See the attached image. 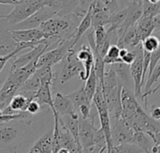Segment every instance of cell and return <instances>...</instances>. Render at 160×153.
I'll return each mask as SVG.
<instances>
[{
    "instance_id": "1",
    "label": "cell",
    "mask_w": 160,
    "mask_h": 153,
    "mask_svg": "<svg viewBox=\"0 0 160 153\" xmlns=\"http://www.w3.org/2000/svg\"><path fill=\"white\" fill-rule=\"evenodd\" d=\"M135 93L128 88L123 87L122 90V105L123 111L121 118L134 131H143L149 136L157 134L160 131V124L148 115L137 101Z\"/></svg>"
},
{
    "instance_id": "2",
    "label": "cell",
    "mask_w": 160,
    "mask_h": 153,
    "mask_svg": "<svg viewBox=\"0 0 160 153\" xmlns=\"http://www.w3.org/2000/svg\"><path fill=\"white\" fill-rule=\"evenodd\" d=\"M102 82L104 97L110 111L111 120L115 123L122 115V90L124 84L118 78L112 65H107ZM112 123V124H113Z\"/></svg>"
},
{
    "instance_id": "3",
    "label": "cell",
    "mask_w": 160,
    "mask_h": 153,
    "mask_svg": "<svg viewBox=\"0 0 160 153\" xmlns=\"http://www.w3.org/2000/svg\"><path fill=\"white\" fill-rule=\"evenodd\" d=\"M38 58L22 67L10 71L9 77L6 79L0 90V110H3L9 105L12 97L19 93L26 80L36 72L38 69Z\"/></svg>"
},
{
    "instance_id": "4",
    "label": "cell",
    "mask_w": 160,
    "mask_h": 153,
    "mask_svg": "<svg viewBox=\"0 0 160 153\" xmlns=\"http://www.w3.org/2000/svg\"><path fill=\"white\" fill-rule=\"evenodd\" d=\"M80 17L75 13L65 16H54L44 22L39 28L48 36V37H59L61 39L67 38L72 35L77 29L80 22Z\"/></svg>"
},
{
    "instance_id": "5",
    "label": "cell",
    "mask_w": 160,
    "mask_h": 153,
    "mask_svg": "<svg viewBox=\"0 0 160 153\" xmlns=\"http://www.w3.org/2000/svg\"><path fill=\"white\" fill-rule=\"evenodd\" d=\"M93 104L96 107V109L98 111V116L99 118L100 122V128L105 134L106 136V141H107V146H108V152H114V145L112 142V122H111V116H110V111L104 97L103 93V88L102 84L98 83L97 92L95 93V96L93 98Z\"/></svg>"
},
{
    "instance_id": "6",
    "label": "cell",
    "mask_w": 160,
    "mask_h": 153,
    "mask_svg": "<svg viewBox=\"0 0 160 153\" xmlns=\"http://www.w3.org/2000/svg\"><path fill=\"white\" fill-rule=\"evenodd\" d=\"M46 5V0H22L19 4L15 5L10 13L2 15L1 19L6 20L12 25H15L26 20Z\"/></svg>"
},
{
    "instance_id": "7",
    "label": "cell",
    "mask_w": 160,
    "mask_h": 153,
    "mask_svg": "<svg viewBox=\"0 0 160 153\" xmlns=\"http://www.w3.org/2000/svg\"><path fill=\"white\" fill-rule=\"evenodd\" d=\"M98 129L95 127V116L83 119L80 117V141L82 152H96V137Z\"/></svg>"
},
{
    "instance_id": "8",
    "label": "cell",
    "mask_w": 160,
    "mask_h": 153,
    "mask_svg": "<svg viewBox=\"0 0 160 153\" xmlns=\"http://www.w3.org/2000/svg\"><path fill=\"white\" fill-rule=\"evenodd\" d=\"M83 73H84L83 63L78 59L77 52L75 51V50L70 48L68 50L67 56L63 60V68L60 74L61 84H65L67 81H68L75 76H79L81 79Z\"/></svg>"
},
{
    "instance_id": "9",
    "label": "cell",
    "mask_w": 160,
    "mask_h": 153,
    "mask_svg": "<svg viewBox=\"0 0 160 153\" xmlns=\"http://www.w3.org/2000/svg\"><path fill=\"white\" fill-rule=\"evenodd\" d=\"M58 14V10L51 6H44L39 8L37 12L31 15L26 20L17 23L14 25L13 29H30V28H38L44 22L49 19L56 16Z\"/></svg>"
},
{
    "instance_id": "10",
    "label": "cell",
    "mask_w": 160,
    "mask_h": 153,
    "mask_svg": "<svg viewBox=\"0 0 160 153\" xmlns=\"http://www.w3.org/2000/svg\"><path fill=\"white\" fill-rule=\"evenodd\" d=\"M136 52V59L130 65V72L134 83V93L137 97L142 98V91L143 87L142 76H143V46L140 43L133 49Z\"/></svg>"
},
{
    "instance_id": "11",
    "label": "cell",
    "mask_w": 160,
    "mask_h": 153,
    "mask_svg": "<svg viewBox=\"0 0 160 153\" xmlns=\"http://www.w3.org/2000/svg\"><path fill=\"white\" fill-rule=\"evenodd\" d=\"M135 131L120 118L112 127V137L114 146L122 144H133Z\"/></svg>"
},
{
    "instance_id": "12",
    "label": "cell",
    "mask_w": 160,
    "mask_h": 153,
    "mask_svg": "<svg viewBox=\"0 0 160 153\" xmlns=\"http://www.w3.org/2000/svg\"><path fill=\"white\" fill-rule=\"evenodd\" d=\"M11 36L19 43L22 42H34L41 43L46 40L48 36L39 28H30V29H12L9 31Z\"/></svg>"
},
{
    "instance_id": "13",
    "label": "cell",
    "mask_w": 160,
    "mask_h": 153,
    "mask_svg": "<svg viewBox=\"0 0 160 153\" xmlns=\"http://www.w3.org/2000/svg\"><path fill=\"white\" fill-rule=\"evenodd\" d=\"M91 10L92 28L111 24L112 12L108 9V7L101 2V0H95L91 4Z\"/></svg>"
},
{
    "instance_id": "14",
    "label": "cell",
    "mask_w": 160,
    "mask_h": 153,
    "mask_svg": "<svg viewBox=\"0 0 160 153\" xmlns=\"http://www.w3.org/2000/svg\"><path fill=\"white\" fill-rule=\"evenodd\" d=\"M138 32L143 41L146 37L151 36L154 31L160 25V19L158 17H151L142 13V16L140 18L136 23Z\"/></svg>"
},
{
    "instance_id": "15",
    "label": "cell",
    "mask_w": 160,
    "mask_h": 153,
    "mask_svg": "<svg viewBox=\"0 0 160 153\" xmlns=\"http://www.w3.org/2000/svg\"><path fill=\"white\" fill-rule=\"evenodd\" d=\"M53 105L54 110L59 115V117H65L68 115H73L77 113L76 108L72 103V101L68 98V95H64L61 93H57L53 97Z\"/></svg>"
},
{
    "instance_id": "16",
    "label": "cell",
    "mask_w": 160,
    "mask_h": 153,
    "mask_svg": "<svg viewBox=\"0 0 160 153\" xmlns=\"http://www.w3.org/2000/svg\"><path fill=\"white\" fill-rule=\"evenodd\" d=\"M142 37L138 32L137 29V25H133L131 26L127 33L125 34L124 37L121 40L117 41V45L122 49V48H126L128 50H133L135 47H137L140 43H142Z\"/></svg>"
},
{
    "instance_id": "17",
    "label": "cell",
    "mask_w": 160,
    "mask_h": 153,
    "mask_svg": "<svg viewBox=\"0 0 160 153\" xmlns=\"http://www.w3.org/2000/svg\"><path fill=\"white\" fill-rule=\"evenodd\" d=\"M52 137H53V129L49 133L43 135L34 145L29 149V152L32 153H51L53 152L52 150Z\"/></svg>"
},
{
    "instance_id": "18",
    "label": "cell",
    "mask_w": 160,
    "mask_h": 153,
    "mask_svg": "<svg viewBox=\"0 0 160 153\" xmlns=\"http://www.w3.org/2000/svg\"><path fill=\"white\" fill-rule=\"evenodd\" d=\"M52 85L51 83H42L36 94V100L39 102L41 106H48L52 111L54 110L53 98L52 95Z\"/></svg>"
},
{
    "instance_id": "19",
    "label": "cell",
    "mask_w": 160,
    "mask_h": 153,
    "mask_svg": "<svg viewBox=\"0 0 160 153\" xmlns=\"http://www.w3.org/2000/svg\"><path fill=\"white\" fill-rule=\"evenodd\" d=\"M92 27V10H91V6L87 11V13L85 14V16L82 19V21L80 22V24L78 25L77 29L74 32V37H73V43H72V48H74L76 46V44L78 43V41L81 39V37L82 36V35L84 33H86L88 31V29H90Z\"/></svg>"
},
{
    "instance_id": "20",
    "label": "cell",
    "mask_w": 160,
    "mask_h": 153,
    "mask_svg": "<svg viewBox=\"0 0 160 153\" xmlns=\"http://www.w3.org/2000/svg\"><path fill=\"white\" fill-rule=\"evenodd\" d=\"M19 46V42H17L10 35V32L3 33L1 35L0 39V55L5 56L11 52H13Z\"/></svg>"
},
{
    "instance_id": "21",
    "label": "cell",
    "mask_w": 160,
    "mask_h": 153,
    "mask_svg": "<svg viewBox=\"0 0 160 153\" xmlns=\"http://www.w3.org/2000/svg\"><path fill=\"white\" fill-rule=\"evenodd\" d=\"M34 100L26 95H24L23 93H16L11 101L9 102V105L8 107L15 112V113H18V112H22V111H26L27 110V107L29 105V103Z\"/></svg>"
},
{
    "instance_id": "22",
    "label": "cell",
    "mask_w": 160,
    "mask_h": 153,
    "mask_svg": "<svg viewBox=\"0 0 160 153\" xmlns=\"http://www.w3.org/2000/svg\"><path fill=\"white\" fill-rule=\"evenodd\" d=\"M35 115L29 113L27 110L26 111H22L18 112L15 114H0V122L1 124H5L7 122H10L12 121H17L20 122H25L27 124L31 123L32 119Z\"/></svg>"
},
{
    "instance_id": "23",
    "label": "cell",
    "mask_w": 160,
    "mask_h": 153,
    "mask_svg": "<svg viewBox=\"0 0 160 153\" xmlns=\"http://www.w3.org/2000/svg\"><path fill=\"white\" fill-rule=\"evenodd\" d=\"M151 141H153V138L143 131H135L134 137H133V144L141 148L143 152H150L152 150ZM154 142V141H153Z\"/></svg>"
},
{
    "instance_id": "24",
    "label": "cell",
    "mask_w": 160,
    "mask_h": 153,
    "mask_svg": "<svg viewBox=\"0 0 160 153\" xmlns=\"http://www.w3.org/2000/svg\"><path fill=\"white\" fill-rule=\"evenodd\" d=\"M68 96V98L72 101L75 108L78 110V108L83 105H91V100L88 98L85 91H84V87L82 88H80L79 90L69 93V94H67Z\"/></svg>"
},
{
    "instance_id": "25",
    "label": "cell",
    "mask_w": 160,
    "mask_h": 153,
    "mask_svg": "<svg viewBox=\"0 0 160 153\" xmlns=\"http://www.w3.org/2000/svg\"><path fill=\"white\" fill-rule=\"evenodd\" d=\"M116 74L118 76V78L120 79V80L122 81V83L125 85L127 84H130V78H132L131 76V72H130V65L124 63V62H119V63H115L112 65Z\"/></svg>"
},
{
    "instance_id": "26",
    "label": "cell",
    "mask_w": 160,
    "mask_h": 153,
    "mask_svg": "<svg viewBox=\"0 0 160 153\" xmlns=\"http://www.w3.org/2000/svg\"><path fill=\"white\" fill-rule=\"evenodd\" d=\"M85 85H84V91L88 96V98L93 101V98L95 96V93L97 92L98 89V85L99 83V79L97 76V73L95 71V67L93 66L92 70H91V74L89 76V78L85 80Z\"/></svg>"
},
{
    "instance_id": "27",
    "label": "cell",
    "mask_w": 160,
    "mask_h": 153,
    "mask_svg": "<svg viewBox=\"0 0 160 153\" xmlns=\"http://www.w3.org/2000/svg\"><path fill=\"white\" fill-rule=\"evenodd\" d=\"M59 2H60V10L57 16H65L76 12L79 7L80 0H59Z\"/></svg>"
},
{
    "instance_id": "28",
    "label": "cell",
    "mask_w": 160,
    "mask_h": 153,
    "mask_svg": "<svg viewBox=\"0 0 160 153\" xmlns=\"http://www.w3.org/2000/svg\"><path fill=\"white\" fill-rule=\"evenodd\" d=\"M120 50H121V48L117 44L111 45L105 57H104L105 64L106 65H113L115 63L123 62L120 57Z\"/></svg>"
},
{
    "instance_id": "29",
    "label": "cell",
    "mask_w": 160,
    "mask_h": 153,
    "mask_svg": "<svg viewBox=\"0 0 160 153\" xmlns=\"http://www.w3.org/2000/svg\"><path fill=\"white\" fill-rule=\"evenodd\" d=\"M17 137V131L14 128L5 126L1 124L0 126V140L2 143H8Z\"/></svg>"
},
{
    "instance_id": "30",
    "label": "cell",
    "mask_w": 160,
    "mask_h": 153,
    "mask_svg": "<svg viewBox=\"0 0 160 153\" xmlns=\"http://www.w3.org/2000/svg\"><path fill=\"white\" fill-rule=\"evenodd\" d=\"M142 46H143V49L150 51V52H153L155 51L160 44V40L158 39V37L155 36H149L148 37H146L142 42Z\"/></svg>"
},
{
    "instance_id": "31",
    "label": "cell",
    "mask_w": 160,
    "mask_h": 153,
    "mask_svg": "<svg viewBox=\"0 0 160 153\" xmlns=\"http://www.w3.org/2000/svg\"><path fill=\"white\" fill-rule=\"evenodd\" d=\"M160 78V63L155 67V69L153 70L152 74L147 78V81L145 84V89H144V93H147L150 91V89L152 88V86Z\"/></svg>"
},
{
    "instance_id": "32",
    "label": "cell",
    "mask_w": 160,
    "mask_h": 153,
    "mask_svg": "<svg viewBox=\"0 0 160 153\" xmlns=\"http://www.w3.org/2000/svg\"><path fill=\"white\" fill-rule=\"evenodd\" d=\"M114 152H143V151L134 144H122L114 146Z\"/></svg>"
},
{
    "instance_id": "33",
    "label": "cell",
    "mask_w": 160,
    "mask_h": 153,
    "mask_svg": "<svg viewBox=\"0 0 160 153\" xmlns=\"http://www.w3.org/2000/svg\"><path fill=\"white\" fill-rule=\"evenodd\" d=\"M95 0H80L79 3V7L75 12V14L77 16H79L80 18H83L85 16V14L87 13L91 4L94 2Z\"/></svg>"
},
{
    "instance_id": "34",
    "label": "cell",
    "mask_w": 160,
    "mask_h": 153,
    "mask_svg": "<svg viewBox=\"0 0 160 153\" xmlns=\"http://www.w3.org/2000/svg\"><path fill=\"white\" fill-rule=\"evenodd\" d=\"M160 61V44L158 48L152 52L151 55V63H150V67H149V72H148V77L152 74L153 70L155 69V67L158 65Z\"/></svg>"
},
{
    "instance_id": "35",
    "label": "cell",
    "mask_w": 160,
    "mask_h": 153,
    "mask_svg": "<svg viewBox=\"0 0 160 153\" xmlns=\"http://www.w3.org/2000/svg\"><path fill=\"white\" fill-rule=\"evenodd\" d=\"M101 2L108 7L111 12H116L120 9L118 0H101Z\"/></svg>"
},
{
    "instance_id": "36",
    "label": "cell",
    "mask_w": 160,
    "mask_h": 153,
    "mask_svg": "<svg viewBox=\"0 0 160 153\" xmlns=\"http://www.w3.org/2000/svg\"><path fill=\"white\" fill-rule=\"evenodd\" d=\"M41 107H42V106L39 104V102L37 101L36 99H34V100H32V101L29 103V105H28V107H27V111H28L29 113L33 114V115H36V114H38V113L40 111Z\"/></svg>"
},
{
    "instance_id": "37",
    "label": "cell",
    "mask_w": 160,
    "mask_h": 153,
    "mask_svg": "<svg viewBox=\"0 0 160 153\" xmlns=\"http://www.w3.org/2000/svg\"><path fill=\"white\" fill-rule=\"evenodd\" d=\"M121 59L124 63L130 65L136 59V52L133 50H129L127 53H125L123 56H121Z\"/></svg>"
},
{
    "instance_id": "38",
    "label": "cell",
    "mask_w": 160,
    "mask_h": 153,
    "mask_svg": "<svg viewBox=\"0 0 160 153\" xmlns=\"http://www.w3.org/2000/svg\"><path fill=\"white\" fill-rule=\"evenodd\" d=\"M153 138L154 146L152 147L151 152H160V131L157 134H153L150 136Z\"/></svg>"
},
{
    "instance_id": "39",
    "label": "cell",
    "mask_w": 160,
    "mask_h": 153,
    "mask_svg": "<svg viewBox=\"0 0 160 153\" xmlns=\"http://www.w3.org/2000/svg\"><path fill=\"white\" fill-rule=\"evenodd\" d=\"M150 115L156 121H160V107L152 106L150 109Z\"/></svg>"
},
{
    "instance_id": "40",
    "label": "cell",
    "mask_w": 160,
    "mask_h": 153,
    "mask_svg": "<svg viewBox=\"0 0 160 153\" xmlns=\"http://www.w3.org/2000/svg\"><path fill=\"white\" fill-rule=\"evenodd\" d=\"M22 0H0V3L2 5H17L21 2Z\"/></svg>"
}]
</instances>
